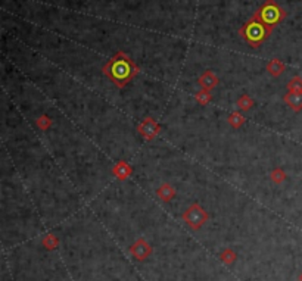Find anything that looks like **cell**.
<instances>
[{
    "label": "cell",
    "mask_w": 302,
    "mask_h": 281,
    "mask_svg": "<svg viewBox=\"0 0 302 281\" xmlns=\"http://www.w3.org/2000/svg\"><path fill=\"white\" fill-rule=\"evenodd\" d=\"M43 246H45L47 250H53L58 246V238L53 234L45 235V238H43Z\"/></svg>",
    "instance_id": "obj_18"
},
{
    "label": "cell",
    "mask_w": 302,
    "mask_h": 281,
    "mask_svg": "<svg viewBox=\"0 0 302 281\" xmlns=\"http://www.w3.org/2000/svg\"><path fill=\"white\" fill-rule=\"evenodd\" d=\"M208 212L199 205V203H192L186 212H183V221L192 228V230H199L207 221H208Z\"/></svg>",
    "instance_id": "obj_4"
},
{
    "label": "cell",
    "mask_w": 302,
    "mask_h": 281,
    "mask_svg": "<svg viewBox=\"0 0 302 281\" xmlns=\"http://www.w3.org/2000/svg\"><path fill=\"white\" fill-rule=\"evenodd\" d=\"M255 16L258 19H261L265 25L274 28L277 24H280L286 18V12L277 5L276 0H265L262 6L255 12Z\"/></svg>",
    "instance_id": "obj_3"
},
{
    "label": "cell",
    "mask_w": 302,
    "mask_h": 281,
    "mask_svg": "<svg viewBox=\"0 0 302 281\" xmlns=\"http://www.w3.org/2000/svg\"><path fill=\"white\" fill-rule=\"evenodd\" d=\"M272 27L265 25L261 19H258L254 15L246 24H243V27L239 30V34L249 46L259 47L272 35Z\"/></svg>",
    "instance_id": "obj_2"
},
{
    "label": "cell",
    "mask_w": 302,
    "mask_h": 281,
    "mask_svg": "<svg viewBox=\"0 0 302 281\" xmlns=\"http://www.w3.org/2000/svg\"><path fill=\"white\" fill-rule=\"evenodd\" d=\"M267 72L272 77H280L285 72V63L279 59H272L270 62L267 63Z\"/></svg>",
    "instance_id": "obj_11"
},
{
    "label": "cell",
    "mask_w": 302,
    "mask_h": 281,
    "mask_svg": "<svg viewBox=\"0 0 302 281\" xmlns=\"http://www.w3.org/2000/svg\"><path fill=\"white\" fill-rule=\"evenodd\" d=\"M137 130H139V134H140L145 140L152 141L153 139H156L158 134L161 133V125L158 124L152 116H146V118L139 124Z\"/></svg>",
    "instance_id": "obj_5"
},
{
    "label": "cell",
    "mask_w": 302,
    "mask_h": 281,
    "mask_svg": "<svg viewBox=\"0 0 302 281\" xmlns=\"http://www.w3.org/2000/svg\"><path fill=\"white\" fill-rule=\"evenodd\" d=\"M234 259H236V253H234L231 249H226L223 253H221V261H223L224 264H227V265L233 264V262H234Z\"/></svg>",
    "instance_id": "obj_19"
},
{
    "label": "cell",
    "mask_w": 302,
    "mask_h": 281,
    "mask_svg": "<svg viewBox=\"0 0 302 281\" xmlns=\"http://www.w3.org/2000/svg\"><path fill=\"white\" fill-rule=\"evenodd\" d=\"M130 252L136 256L139 261H143V259H146L151 255L152 249L149 243L145 238H139L136 243L130 248Z\"/></svg>",
    "instance_id": "obj_7"
},
{
    "label": "cell",
    "mask_w": 302,
    "mask_h": 281,
    "mask_svg": "<svg viewBox=\"0 0 302 281\" xmlns=\"http://www.w3.org/2000/svg\"><path fill=\"white\" fill-rule=\"evenodd\" d=\"M156 196L162 200V202H171L176 196V188L170 183H162L158 190H156Z\"/></svg>",
    "instance_id": "obj_10"
},
{
    "label": "cell",
    "mask_w": 302,
    "mask_h": 281,
    "mask_svg": "<svg viewBox=\"0 0 302 281\" xmlns=\"http://www.w3.org/2000/svg\"><path fill=\"white\" fill-rule=\"evenodd\" d=\"M102 72L114 83L117 89H124L140 72V68L124 52H117L104 65Z\"/></svg>",
    "instance_id": "obj_1"
},
{
    "label": "cell",
    "mask_w": 302,
    "mask_h": 281,
    "mask_svg": "<svg viewBox=\"0 0 302 281\" xmlns=\"http://www.w3.org/2000/svg\"><path fill=\"white\" fill-rule=\"evenodd\" d=\"M236 105H238V108H239L242 112H248V110H251L255 106V102H254V99H252L251 96L243 94V96H241V97L238 99Z\"/></svg>",
    "instance_id": "obj_13"
},
{
    "label": "cell",
    "mask_w": 302,
    "mask_h": 281,
    "mask_svg": "<svg viewBox=\"0 0 302 281\" xmlns=\"http://www.w3.org/2000/svg\"><path fill=\"white\" fill-rule=\"evenodd\" d=\"M299 280H301V281H302V275H301V278H299Z\"/></svg>",
    "instance_id": "obj_20"
},
{
    "label": "cell",
    "mask_w": 302,
    "mask_h": 281,
    "mask_svg": "<svg viewBox=\"0 0 302 281\" xmlns=\"http://www.w3.org/2000/svg\"><path fill=\"white\" fill-rule=\"evenodd\" d=\"M270 178H272V181L274 184H282L286 180V172L283 171L282 168H274L270 172Z\"/></svg>",
    "instance_id": "obj_16"
},
{
    "label": "cell",
    "mask_w": 302,
    "mask_h": 281,
    "mask_svg": "<svg viewBox=\"0 0 302 281\" xmlns=\"http://www.w3.org/2000/svg\"><path fill=\"white\" fill-rule=\"evenodd\" d=\"M287 90H289V92H299V93H302L301 77L295 75V77H292V78L289 79V83H287Z\"/></svg>",
    "instance_id": "obj_17"
},
{
    "label": "cell",
    "mask_w": 302,
    "mask_h": 281,
    "mask_svg": "<svg viewBox=\"0 0 302 281\" xmlns=\"http://www.w3.org/2000/svg\"><path fill=\"white\" fill-rule=\"evenodd\" d=\"M283 99H285L287 106L293 112L302 110V93H299V92H287Z\"/></svg>",
    "instance_id": "obj_9"
},
{
    "label": "cell",
    "mask_w": 302,
    "mask_h": 281,
    "mask_svg": "<svg viewBox=\"0 0 302 281\" xmlns=\"http://www.w3.org/2000/svg\"><path fill=\"white\" fill-rule=\"evenodd\" d=\"M197 84L200 89H205V90H210L212 92L218 84H220V78L212 72V71H205L199 79H197Z\"/></svg>",
    "instance_id": "obj_8"
},
{
    "label": "cell",
    "mask_w": 302,
    "mask_h": 281,
    "mask_svg": "<svg viewBox=\"0 0 302 281\" xmlns=\"http://www.w3.org/2000/svg\"><path fill=\"white\" fill-rule=\"evenodd\" d=\"M36 125L39 127V130L42 131H47L52 125H53V119L47 115H40L37 119H36Z\"/></svg>",
    "instance_id": "obj_15"
},
{
    "label": "cell",
    "mask_w": 302,
    "mask_h": 281,
    "mask_svg": "<svg viewBox=\"0 0 302 281\" xmlns=\"http://www.w3.org/2000/svg\"><path fill=\"white\" fill-rule=\"evenodd\" d=\"M195 100H196L197 105L200 106H205L208 105L212 100V93L210 90H205V89H200L196 94H195Z\"/></svg>",
    "instance_id": "obj_14"
},
{
    "label": "cell",
    "mask_w": 302,
    "mask_h": 281,
    "mask_svg": "<svg viewBox=\"0 0 302 281\" xmlns=\"http://www.w3.org/2000/svg\"><path fill=\"white\" fill-rule=\"evenodd\" d=\"M133 174V168L127 160H118L114 168H112V175L118 180V181H125L131 177Z\"/></svg>",
    "instance_id": "obj_6"
},
{
    "label": "cell",
    "mask_w": 302,
    "mask_h": 281,
    "mask_svg": "<svg viewBox=\"0 0 302 281\" xmlns=\"http://www.w3.org/2000/svg\"><path fill=\"white\" fill-rule=\"evenodd\" d=\"M227 123H228V125H230L231 128H234V130H239L242 125L245 124V116L242 115L241 112L234 110V112H231V113L228 115V118H227Z\"/></svg>",
    "instance_id": "obj_12"
}]
</instances>
